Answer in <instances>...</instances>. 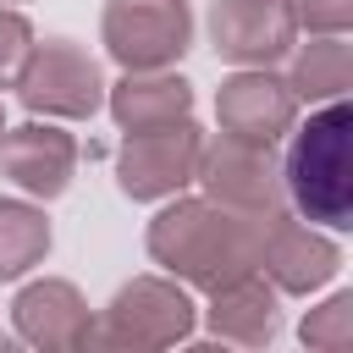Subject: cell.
Instances as JSON below:
<instances>
[{
    "label": "cell",
    "mask_w": 353,
    "mask_h": 353,
    "mask_svg": "<svg viewBox=\"0 0 353 353\" xmlns=\"http://www.w3.org/2000/svg\"><path fill=\"white\" fill-rule=\"evenodd\" d=\"M270 215H243L204 199H165V210L149 221V259L165 265L188 287H226L248 270H259V243H265Z\"/></svg>",
    "instance_id": "6da1fadb"
},
{
    "label": "cell",
    "mask_w": 353,
    "mask_h": 353,
    "mask_svg": "<svg viewBox=\"0 0 353 353\" xmlns=\"http://www.w3.org/2000/svg\"><path fill=\"white\" fill-rule=\"evenodd\" d=\"M347 138H353V116H347L342 99H325L320 110H309V121H292V143H287V160H281V188H287L292 210L309 226L342 232L347 215H353Z\"/></svg>",
    "instance_id": "7a4b0ae2"
},
{
    "label": "cell",
    "mask_w": 353,
    "mask_h": 353,
    "mask_svg": "<svg viewBox=\"0 0 353 353\" xmlns=\"http://www.w3.org/2000/svg\"><path fill=\"white\" fill-rule=\"evenodd\" d=\"M17 99L50 121H88L105 105V72L88 55V44H77L66 33L33 39V50L17 72Z\"/></svg>",
    "instance_id": "3957f363"
},
{
    "label": "cell",
    "mask_w": 353,
    "mask_h": 353,
    "mask_svg": "<svg viewBox=\"0 0 353 353\" xmlns=\"http://www.w3.org/2000/svg\"><path fill=\"white\" fill-rule=\"evenodd\" d=\"M99 44L121 72H160L193 50L188 0H105Z\"/></svg>",
    "instance_id": "277c9868"
},
{
    "label": "cell",
    "mask_w": 353,
    "mask_h": 353,
    "mask_svg": "<svg viewBox=\"0 0 353 353\" xmlns=\"http://www.w3.org/2000/svg\"><path fill=\"white\" fill-rule=\"evenodd\" d=\"M199 149H204V132L193 127V116L138 127L116 149V188L138 204H165L171 193L199 182Z\"/></svg>",
    "instance_id": "5b68a950"
},
{
    "label": "cell",
    "mask_w": 353,
    "mask_h": 353,
    "mask_svg": "<svg viewBox=\"0 0 353 353\" xmlns=\"http://www.w3.org/2000/svg\"><path fill=\"white\" fill-rule=\"evenodd\" d=\"M193 331V298L188 287H176V276H132L105 320H94L88 342H116V347H165L182 342Z\"/></svg>",
    "instance_id": "8992f818"
},
{
    "label": "cell",
    "mask_w": 353,
    "mask_h": 353,
    "mask_svg": "<svg viewBox=\"0 0 353 353\" xmlns=\"http://www.w3.org/2000/svg\"><path fill=\"white\" fill-rule=\"evenodd\" d=\"M276 143H248V138H204L199 149V182L215 204L226 210H243V215H276L287 204V188H281V165L270 154Z\"/></svg>",
    "instance_id": "52a82bcc"
},
{
    "label": "cell",
    "mask_w": 353,
    "mask_h": 353,
    "mask_svg": "<svg viewBox=\"0 0 353 353\" xmlns=\"http://www.w3.org/2000/svg\"><path fill=\"white\" fill-rule=\"evenodd\" d=\"M77 160H83V143L50 116L6 127V138H0V171L28 199H61L77 176Z\"/></svg>",
    "instance_id": "ba28073f"
},
{
    "label": "cell",
    "mask_w": 353,
    "mask_h": 353,
    "mask_svg": "<svg viewBox=\"0 0 353 353\" xmlns=\"http://www.w3.org/2000/svg\"><path fill=\"white\" fill-rule=\"evenodd\" d=\"M298 22L287 0H215L210 6V44L232 66H270L292 50Z\"/></svg>",
    "instance_id": "9c48e42d"
},
{
    "label": "cell",
    "mask_w": 353,
    "mask_h": 353,
    "mask_svg": "<svg viewBox=\"0 0 353 353\" xmlns=\"http://www.w3.org/2000/svg\"><path fill=\"white\" fill-rule=\"evenodd\" d=\"M215 116H221V132H232V138L276 143L298 121V94L287 88V77H270L265 66H243L221 83Z\"/></svg>",
    "instance_id": "30bf717a"
},
{
    "label": "cell",
    "mask_w": 353,
    "mask_h": 353,
    "mask_svg": "<svg viewBox=\"0 0 353 353\" xmlns=\"http://www.w3.org/2000/svg\"><path fill=\"white\" fill-rule=\"evenodd\" d=\"M259 270L270 276L276 292H309L320 287L331 270H336V248L303 221V215H287L276 210L265 221V243H259Z\"/></svg>",
    "instance_id": "8fae6325"
},
{
    "label": "cell",
    "mask_w": 353,
    "mask_h": 353,
    "mask_svg": "<svg viewBox=\"0 0 353 353\" xmlns=\"http://www.w3.org/2000/svg\"><path fill=\"white\" fill-rule=\"evenodd\" d=\"M11 320H17V336L33 342V347H77L94 336V314H88V298L66 281V276H44V281H28L11 303Z\"/></svg>",
    "instance_id": "7c38bea8"
},
{
    "label": "cell",
    "mask_w": 353,
    "mask_h": 353,
    "mask_svg": "<svg viewBox=\"0 0 353 353\" xmlns=\"http://www.w3.org/2000/svg\"><path fill=\"white\" fill-rule=\"evenodd\" d=\"M105 110L116 116L121 132L160 127V121L193 116V83L176 77L171 66H160V72H127L121 83H105Z\"/></svg>",
    "instance_id": "4fadbf2b"
},
{
    "label": "cell",
    "mask_w": 353,
    "mask_h": 353,
    "mask_svg": "<svg viewBox=\"0 0 353 353\" xmlns=\"http://www.w3.org/2000/svg\"><path fill=\"white\" fill-rule=\"evenodd\" d=\"M210 331L226 342H270L281 331V292L270 287L265 270H248L226 287L210 292Z\"/></svg>",
    "instance_id": "5bb4252c"
},
{
    "label": "cell",
    "mask_w": 353,
    "mask_h": 353,
    "mask_svg": "<svg viewBox=\"0 0 353 353\" xmlns=\"http://www.w3.org/2000/svg\"><path fill=\"white\" fill-rule=\"evenodd\" d=\"M50 215L28 199H0V281L28 276L50 259Z\"/></svg>",
    "instance_id": "9a60e30c"
},
{
    "label": "cell",
    "mask_w": 353,
    "mask_h": 353,
    "mask_svg": "<svg viewBox=\"0 0 353 353\" xmlns=\"http://www.w3.org/2000/svg\"><path fill=\"white\" fill-rule=\"evenodd\" d=\"M347 77H353L347 39H342V33H314V39L298 50V61H292L287 88H292L298 99H320V105H325V99H342Z\"/></svg>",
    "instance_id": "2e32d148"
},
{
    "label": "cell",
    "mask_w": 353,
    "mask_h": 353,
    "mask_svg": "<svg viewBox=\"0 0 353 353\" xmlns=\"http://www.w3.org/2000/svg\"><path fill=\"white\" fill-rule=\"evenodd\" d=\"M28 50H33V22L17 6H0V88H17Z\"/></svg>",
    "instance_id": "e0dca14e"
},
{
    "label": "cell",
    "mask_w": 353,
    "mask_h": 353,
    "mask_svg": "<svg viewBox=\"0 0 353 353\" xmlns=\"http://www.w3.org/2000/svg\"><path fill=\"white\" fill-rule=\"evenodd\" d=\"M287 6H292V22L314 33H347V17H353L347 0H287Z\"/></svg>",
    "instance_id": "ac0fdd59"
},
{
    "label": "cell",
    "mask_w": 353,
    "mask_h": 353,
    "mask_svg": "<svg viewBox=\"0 0 353 353\" xmlns=\"http://www.w3.org/2000/svg\"><path fill=\"white\" fill-rule=\"evenodd\" d=\"M0 138H6V105H0Z\"/></svg>",
    "instance_id": "d6986e66"
},
{
    "label": "cell",
    "mask_w": 353,
    "mask_h": 353,
    "mask_svg": "<svg viewBox=\"0 0 353 353\" xmlns=\"http://www.w3.org/2000/svg\"><path fill=\"white\" fill-rule=\"evenodd\" d=\"M0 6H28V0H0Z\"/></svg>",
    "instance_id": "ffe728a7"
}]
</instances>
